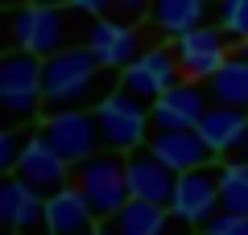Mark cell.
Here are the masks:
<instances>
[{"mask_svg":"<svg viewBox=\"0 0 248 235\" xmlns=\"http://www.w3.org/2000/svg\"><path fill=\"white\" fill-rule=\"evenodd\" d=\"M104 62L87 45H62L46 58V103L54 107H87L108 95Z\"/></svg>","mask_w":248,"mask_h":235,"instance_id":"cell-1","label":"cell"},{"mask_svg":"<svg viewBox=\"0 0 248 235\" xmlns=\"http://www.w3.org/2000/svg\"><path fill=\"white\" fill-rule=\"evenodd\" d=\"M170 219V206H157V202H145V198H128L112 219H99V223L112 227V235H161Z\"/></svg>","mask_w":248,"mask_h":235,"instance_id":"cell-19","label":"cell"},{"mask_svg":"<svg viewBox=\"0 0 248 235\" xmlns=\"http://www.w3.org/2000/svg\"><path fill=\"white\" fill-rule=\"evenodd\" d=\"M95 223H99L95 210H91V202L83 198V190L75 182L46 194V231L50 235H87Z\"/></svg>","mask_w":248,"mask_h":235,"instance_id":"cell-17","label":"cell"},{"mask_svg":"<svg viewBox=\"0 0 248 235\" xmlns=\"http://www.w3.org/2000/svg\"><path fill=\"white\" fill-rule=\"evenodd\" d=\"M46 103V58L29 50H13L0 62V107L13 120H29Z\"/></svg>","mask_w":248,"mask_h":235,"instance_id":"cell-4","label":"cell"},{"mask_svg":"<svg viewBox=\"0 0 248 235\" xmlns=\"http://www.w3.org/2000/svg\"><path fill=\"white\" fill-rule=\"evenodd\" d=\"M75 186L91 202L95 219H112L124 202L133 198V190H128V153L104 148V153L79 161L75 165Z\"/></svg>","mask_w":248,"mask_h":235,"instance_id":"cell-3","label":"cell"},{"mask_svg":"<svg viewBox=\"0 0 248 235\" xmlns=\"http://www.w3.org/2000/svg\"><path fill=\"white\" fill-rule=\"evenodd\" d=\"M42 136L58 148L71 165L87 161V157L99 153L104 136H99V116L87 112V107H58L42 120Z\"/></svg>","mask_w":248,"mask_h":235,"instance_id":"cell-5","label":"cell"},{"mask_svg":"<svg viewBox=\"0 0 248 235\" xmlns=\"http://www.w3.org/2000/svg\"><path fill=\"white\" fill-rule=\"evenodd\" d=\"M240 54H244V58H248V37H244V42H240Z\"/></svg>","mask_w":248,"mask_h":235,"instance_id":"cell-30","label":"cell"},{"mask_svg":"<svg viewBox=\"0 0 248 235\" xmlns=\"http://www.w3.org/2000/svg\"><path fill=\"white\" fill-rule=\"evenodd\" d=\"M161 235H195V227H190V223H182V219H174V215H170V219H166V227H161Z\"/></svg>","mask_w":248,"mask_h":235,"instance_id":"cell-26","label":"cell"},{"mask_svg":"<svg viewBox=\"0 0 248 235\" xmlns=\"http://www.w3.org/2000/svg\"><path fill=\"white\" fill-rule=\"evenodd\" d=\"M17 174L25 177L29 186H37L42 194H54V190H62V186L75 182V165L42 136V132L29 136L25 153H21V161H17Z\"/></svg>","mask_w":248,"mask_h":235,"instance_id":"cell-12","label":"cell"},{"mask_svg":"<svg viewBox=\"0 0 248 235\" xmlns=\"http://www.w3.org/2000/svg\"><path fill=\"white\" fill-rule=\"evenodd\" d=\"M219 206L248 215V161L244 157H228L219 165Z\"/></svg>","mask_w":248,"mask_h":235,"instance_id":"cell-21","label":"cell"},{"mask_svg":"<svg viewBox=\"0 0 248 235\" xmlns=\"http://www.w3.org/2000/svg\"><path fill=\"white\" fill-rule=\"evenodd\" d=\"M25 145H29V132H17V128L0 132V174H17V161L25 153Z\"/></svg>","mask_w":248,"mask_h":235,"instance_id":"cell-23","label":"cell"},{"mask_svg":"<svg viewBox=\"0 0 248 235\" xmlns=\"http://www.w3.org/2000/svg\"><path fill=\"white\" fill-rule=\"evenodd\" d=\"M211 103H228V107H248V58L232 54L211 78H207Z\"/></svg>","mask_w":248,"mask_h":235,"instance_id":"cell-20","label":"cell"},{"mask_svg":"<svg viewBox=\"0 0 248 235\" xmlns=\"http://www.w3.org/2000/svg\"><path fill=\"white\" fill-rule=\"evenodd\" d=\"M0 223L9 235L46 231V194L37 186H29L21 174H9L0 186Z\"/></svg>","mask_w":248,"mask_h":235,"instance_id":"cell-11","label":"cell"},{"mask_svg":"<svg viewBox=\"0 0 248 235\" xmlns=\"http://www.w3.org/2000/svg\"><path fill=\"white\" fill-rule=\"evenodd\" d=\"M182 66H178V54H174V45H149V50H141L128 66L120 70V87H128L133 95H141V99H161L174 83H182Z\"/></svg>","mask_w":248,"mask_h":235,"instance_id":"cell-8","label":"cell"},{"mask_svg":"<svg viewBox=\"0 0 248 235\" xmlns=\"http://www.w3.org/2000/svg\"><path fill=\"white\" fill-rule=\"evenodd\" d=\"M232 37L223 33L219 25H195L186 33L174 37V54H178V66H182L186 78H211L223 62L232 58Z\"/></svg>","mask_w":248,"mask_h":235,"instance_id":"cell-9","label":"cell"},{"mask_svg":"<svg viewBox=\"0 0 248 235\" xmlns=\"http://www.w3.org/2000/svg\"><path fill=\"white\" fill-rule=\"evenodd\" d=\"M203 235H248V215L240 210H215L211 219L203 223Z\"/></svg>","mask_w":248,"mask_h":235,"instance_id":"cell-24","label":"cell"},{"mask_svg":"<svg viewBox=\"0 0 248 235\" xmlns=\"http://www.w3.org/2000/svg\"><path fill=\"white\" fill-rule=\"evenodd\" d=\"M240 157H244V161H248V140H244V148H240Z\"/></svg>","mask_w":248,"mask_h":235,"instance_id":"cell-31","label":"cell"},{"mask_svg":"<svg viewBox=\"0 0 248 235\" xmlns=\"http://www.w3.org/2000/svg\"><path fill=\"white\" fill-rule=\"evenodd\" d=\"M145 148L157 153L174 174H186V169H199V165L219 161V157L211 153V145L199 136V128H153V136H149Z\"/></svg>","mask_w":248,"mask_h":235,"instance_id":"cell-13","label":"cell"},{"mask_svg":"<svg viewBox=\"0 0 248 235\" xmlns=\"http://www.w3.org/2000/svg\"><path fill=\"white\" fill-rule=\"evenodd\" d=\"M199 136L211 145L215 157H236L248 140V107H228L211 103L207 116L199 120Z\"/></svg>","mask_w":248,"mask_h":235,"instance_id":"cell-16","label":"cell"},{"mask_svg":"<svg viewBox=\"0 0 248 235\" xmlns=\"http://www.w3.org/2000/svg\"><path fill=\"white\" fill-rule=\"evenodd\" d=\"M153 0H116V9H124V13H141V9H149Z\"/></svg>","mask_w":248,"mask_h":235,"instance_id":"cell-27","label":"cell"},{"mask_svg":"<svg viewBox=\"0 0 248 235\" xmlns=\"http://www.w3.org/2000/svg\"><path fill=\"white\" fill-rule=\"evenodd\" d=\"M13 42L21 50L37 54V58H50L66 45V17H62V4H21L13 9Z\"/></svg>","mask_w":248,"mask_h":235,"instance_id":"cell-7","label":"cell"},{"mask_svg":"<svg viewBox=\"0 0 248 235\" xmlns=\"http://www.w3.org/2000/svg\"><path fill=\"white\" fill-rule=\"evenodd\" d=\"M215 25L232 42H244L248 37V0H215Z\"/></svg>","mask_w":248,"mask_h":235,"instance_id":"cell-22","label":"cell"},{"mask_svg":"<svg viewBox=\"0 0 248 235\" xmlns=\"http://www.w3.org/2000/svg\"><path fill=\"white\" fill-rule=\"evenodd\" d=\"M71 9L83 13V17H108L116 9V0H71Z\"/></svg>","mask_w":248,"mask_h":235,"instance_id":"cell-25","label":"cell"},{"mask_svg":"<svg viewBox=\"0 0 248 235\" xmlns=\"http://www.w3.org/2000/svg\"><path fill=\"white\" fill-rule=\"evenodd\" d=\"M87 235H112V227H108V223H95V227H91Z\"/></svg>","mask_w":248,"mask_h":235,"instance_id":"cell-28","label":"cell"},{"mask_svg":"<svg viewBox=\"0 0 248 235\" xmlns=\"http://www.w3.org/2000/svg\"><path fill=\"white\" fill-rule=\"evenodd\" d=\"M211 107V91H207L203 78H182L166 91L161 99L149 103L153 128H199V120Z\"/></svg>","mask_w":248,"mask_h":235,"instance_id":"cell-10","label":"cell"},{"mask_svg":"<svg viewBox=\"0 0 248 235\" xmlns=\"http://www.w3.org/2000/svg\"><path fill=\"white\" fill-rule=\"evenodd\" d=\"M99 116V136H104V148H116V153H133V148H145L153 136V116H149V99L133 95L128 87H112L104 99L95 103Z\"/></svg>","mask_w":248,"mask_h":235,"instance_id":"cell-2","label":"cell"},{"mask_svg":"<svg viewBox=\"0 0 248 235\" xmlns=\"http://www.w3.org/2000/svg\"><path fill=\"white\" fill-rule=\"evenodd\" d=\"M174 182H178V174L161 161L157 153H149V148H133V153H128V190H133V198L170 206Z\"/></svg>","mask_w":248,"mask_h":235,"instance_id":"cell-15","label":"cell"},{"mask_svg":"<svg viewBox=\"0 0 248 235\" xmlns=\"http://www.w3.org/2000/svg\"><path fill=\"white\" fill-rule=\"evenodd\" d=\"M83 45H87L108 70H124L137 54H141V33L128 29V25H120V21H112V17H91Z\"/></svg>","mask_w":248,"mask_h":235,"instance_id":"cell-14","label":"cell"},{"mask_svg":"<svg viewBox=\"0 0 248 235\" xmlns=\"http://www.w3.org/2000/svg\"><path fill=\"white\" fill-rule=\"evenodd\" d=\"M29 4H71V0H29Z\"/></svg>","mask_w":248,"mask_h":235,"instance_id":"cell-29","label":"cell"},{"mask_svg":"<svg viewBox=\"0 0 248 235\" xmlns=\"http://www.w3.org/2000/svg\"><path fill=\"white\" fill-rule=\"evenodd\" d=\"M149 17L161 33L178 37L195 25H207V17H215V4H207V0H153Z\"/></svg>","mask_w":248,"mask_h":235,"instance_id":"cell-18","label":"cell"},{"mask_svg":"<svg viewBox=\"0 0 248 235\" xmlns=\"http://www.w3.org/2000/svg\"><path fill=\"white\" fill-rule=\"evenodd\" d=\"M219 165L223 161H211V165L186 169L174 182V198H170V215L190 223L195 231H203V223L219 210Z\"/></svg>","mask_w":248,"mask_h":235,"instance_id":"cell-6","label":"cell"},{"mask_svg":"<svg viewBox=\"0 0 248 235\" xmlns=\"http://www.w3.org/2000/svg\"><path fill=\"white\" fill-rule=\"evenodd\" d=\"M21 235H37V231H21ZM42 235H50V231H42Z\"/></svg>","mask_w":248,"mask_h":235,"instance_id":"cell-32","label":"cell"}]
</instances>
